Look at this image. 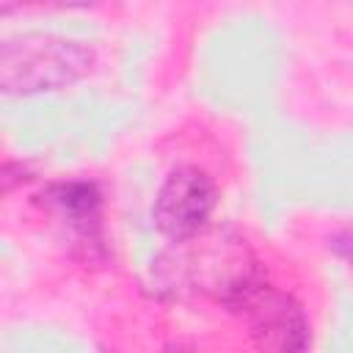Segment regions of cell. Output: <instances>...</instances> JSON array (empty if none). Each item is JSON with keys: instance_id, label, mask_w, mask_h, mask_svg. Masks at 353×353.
Listing matches in <instances>:
<instances>
[{"instance_id": "5b68a950", "label": "cell", "mask_w": 353, "mask_h": 353, "mask_svg": "<svg viewBox=\"0 0 353 353\" xmlns=\"http://www.w3.org/2000/svg\"><path fill=\"white\" fill-rule=\"evenodd\" d=\"M52 201L58 204V210L72 218V221H91L97 215L99 207V196L97 188L88 182H69V185H58L52 190Z\"/></svg>"}, {"instance_id": "277c9868", "label": "cell", "mask_w": 353, "mask_h": 353, "mask_svg": "<svg viewBox=\"0 0 353 353\" xmlns=\"http://www.w3.org/2000/svg\"><path fill=\"white\" fill-rule=\"evenodd\" d=\"M215 182L207 176V171L196 165H179L174 168L165 182L157 190L152 218L154 226L174 243L185 240L204 226H210V215L215 210Z\"/></svg>"}, {"instance_id": "52a82bcc", "label": "cell", "mask_w": 353, "mask_h": 353, "mask_svg": "<svg viewBox=\"0 0 353 353\" xmlns=\"http://www.w3.org/2000/svg\"><path fill=\"white\" fill-rule=\"evenodd\" d=\"M331 245H334L336 254H342L347 262H353V232H342V234H336Z\"/></svg>"}, {"instance_id": "7a4b0ae2", "label": "cell", "mask_w": 353, "mask_h": 353, "mask_svg": "<svg viewBox=\"0 0 353 353\" xmlns=\"http://www.w3.org/2000/svg\"><path fill=\"white\" fill-rule=\"evenodd\" d=\"M94 66V52L72 39L50 33L11 36L0 47V88L8 97H30L66 88Z\"/></svg>"}, {"instance_id": "8992f818", "label": "cell", "mask_w": 353, "mask_h": 353, "mask_svg": "<svg viewBox=\"0 0 353 353\" xmlns=\"http://www.w3.org/2000/svg\"><path fill=\"white\" fill-rule=\"evenodd\" d=\"M22 3H39V6H61V8H83V6H97L99 0H3V11H11L14 6Z\"/></svg>"}, {"instance_id": "3957f363", "label": "cell", "mask_w": 353, "mask_h": 353, "mask_svg": "<svg viewBox=\"0 0 353 353\" xmlns=\"http://www.w3.org/2000/svg\"><path fill=\"white\" fill-rule=\"evenodd\" d=\"M237 312L259 347L268 350H303L309 345V323L301 303L259 279L251 290H245L234 303Z\"/></svg>"}, {"instance_id": "6da1fadb", "label": "cell", "mask_w": 353, "mask_h": 353, "mask_svg": "<svg viewBox=\"0 0 353 353\" xmlns=\"http://www.w3.org/2000/svg\"><path fill=\"white\" fill-rule=\"evenodd\" d=\"M262 276L254 251L229 229H210L174 240L157 259L154 281L168 295H207L232 309V303L251 290Z\"/></svg>"}]
</instances>
